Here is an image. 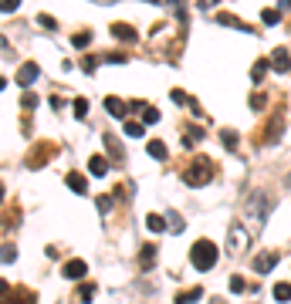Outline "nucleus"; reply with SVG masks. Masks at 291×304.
<instances>
[{
    "instance_id": "nucleus-35",
    "label": "nucleus",
    "mask_w": 291,
    "mask_h": 304,
    "mask_svg": "<svg viewBox=\"0 0 291 304\" xmlns=\"http://www.w3.org/2000/svg\"><path fill=\"white\" fill-rule=\"evenodd\" d=\"M183 226H186V223H183V216H169V230H176V233H179Z\"/></svg>"
},
{
    "instance_id": "nucleus-32",
    "label": "nucleus",
    "mask_w": 291,
    "mask_h": 304,
    "mask_svg": "<svg viewBox=\"0 0 291 304\" xmlns=\"http://www.w3.org/2000/svg\"><path fill=\"white\" fill-rule=\"evenodd\" d=\"M227 284H230V291H244V287H247V284H244V277H237V274H234V277H230Z\"/></svg>"
},
{
    "instance_id": "nucleus-19",
    "label": "nucleus",
    "mask_w": 291,
    "mask_h": 304,
    "mask_svg": "<svg viewBox=\"0 0 291 304\" xmlns=\"http://www.w3.org/2000/svg\"><path fill=\"white\" fill-rule=\"evenodd\" d=\"M200 297H203V291H200V287H193V291L176 294V304H193V301H200Z\"/></svg>"
},
{
    "instance_id": "nucleus-22",
    "label": "nucleus",
    "mask_w": 291,
    "mask_h": 304,
    "mask_svg": "<svg viewBox=\"0 0 291 304\" xmlns=\"http://www.w3.org/2000/svg\"><path fill=\"white\" fill-rule=\"evenodd\" d=\"M37 24H41L44 31H58V21L51 17V14H37Z\"/></svg>"
},
{
    "instance_id": "nucleus-20",
    "label": "nucleus",
    "mask_w": 291,
    "mask_h": 304,
    "mask_svg": "<svg viewBox=\"0 0 291 304\" xmlns=\"http://www.w3.org/2000/svg\"><path fill=\"white\" fill-rule=\"evenodd\" d=\"M105 146H109V152H112V156H115V162H122V149H119V142H115V135L112 132H105Z\"/></svg>"
},
{
    "instance_id": "nucleus-18",
    "label": "nucleus",
    "mask_w": 291,
    "mask_h": 304,
    "mask_svg": "<svg viewBox=\"0 0 291 304\" xmlns=\"http://www.w3.org/2000/svg\"><path fill=\"white\" fill-rule=\"evenodd\" d=\"M149 156H153V159H166V156H169L166 142H159V139H153V142H149Z\"/></svg>"
},
{
    "instance_id": "nucleus-10",
    "label": "nucleus",
    "mask_w": 291,
    "mask_h": 304,
    "mask_svg": "<svg viewBox=\"0 0 291 304\" xmlns=\"http://www.w3.org/2000/svg\"><path fill=\"white\" fill-rule=\"evenodd\" d=\"M68 190L71 193H78V196H85V193H88V186H85V176H81V172H68Z\"/></svg>"
},
{
    "instance_id": "nucleus-31",
    "label": "nucleus",
    "mask_w": 291,
    "mask_h": 304,
    "mask_svg": "<svg viewBox=\"0 0 291 304\" xmlns=\"http://www.w3.org/2000/svg\"><path fill=\"white\" fill-rule=\"evenodd\" d=\"M88 41H91V34H88V31L75 34V47H85V44H88Z\"/></svg>"
},
{
    "instance_id": "nucleus-3",
    "label": "nucleus",
    "mask_w": 291,
    "mask_h": 304,
    "mask_svg": "<svg viewBox=\"0 0 291 304\" xmlns=\"http://www.w3.org/2000/svg\"><path fill=\"white\" fill-rule=\"evenodd\" d=\"M271 206H274V200H271L268 193H251V200H247V213L254 216L258 223H264V216H268Z\"/></svg>"
},
{
    "instance_id": "nucleus-2",
    "label": "nucleus",
    "mask_w": 291,
    "mask_h": 304,
    "mask_svg": "<svg viewBox=\"0 0 291 304\" xmlns=\"http://www.w3.org/2000/svg\"><path fill=\"white\" fill-rule=\"evenodd\" d=\"M190 260H193L197 270H210L213 264H217V247H213L210 240H197L193 250H190Z\"/></svg>"
},
{
    "instance_id": "nucleus-38",
    "label": "nucleus",
    "mask_w": 291,
    "mask_h": 304,
    "mask_svg": "<svg viewBox=\"0 0 291 304\" xmlns=\"http://www.w3.org/2000/svg\"><path fill=\"white\" fill-rule=\"evenodd\" d=\"M105 61L109 65H125V54H105Z\"/></svg>"
},
{
    "instance_id": "nucleus-17",
    "label": "nucleus",
    "mask_w": 291,
    "mask_h": 304,
    "mask_svg": "<svg viewBox=\"0 0 291 304\" xmlns=\"http://www.w3.org/2000/svg\"><path fill=\"white\" fill-rule=\"evenodd\" d=\"M278 132H281V115H274V118H271L268 122V135H264V142H278Z\"/></svg>"
},
{
    "instance_id": "nucleus-4",
    "label": "nucleus",
    "mask_w": 291,
    "mask_h": 304,
    "mask_svg": "<svg viewBox=\"0 0 291 304\" xmlns=\"http://www.w3.org/2000/svg\"><path fill=\"white\" fill-rule=\"evenodd\" d=\"M37 75H41V68L34 65V61H27V65H21V71H17V85L31 88L34 81H37Z\"/></svg>"
},
{
    "instance_id": "nucleus-14",
    "label": "nucleus",
    "mask_w": 291,
    "mask_h": 304,
    "mask_svg": "<svg viewBox=\"0 0 291 304\" xmlns=\"http://www.w3.org/2000/svg\"><path fill=\"white\" fill-rule=\"evenodd\" d=\"M166 226H169V223H166L159 213H149V216H146V230H153V233H163Z\"/></svg>"
},
{
    "instance_id": "nucleus-6",
    "label": "nucleus",
    "mask_w": 291,
    "mask_h": 304,
    "mask_svg": "<svg viewBox=\"0 0 291 304\" xmlns=\"http://www.w3.org/2000/svg\"><path fill=\"white\" fill-rule=\"evenodd\" d=\"M105 112L112 115V118H125V112H129V105H125L122 98H115V95H109V98H105Z\"/></svg>"
},
{
    "instance_id": "nucleus-21",
    "label": "nucleus",
    "mask_w": 291,
    "mask_h": 304,
    "mask_svg": "<svg viewBox=\"0 0 291 304\" xmlns=\"http://www.w3.org/2000/svg\"><path fill=\"white\" fill-rule=\"evenodd\" d=\"M153 122H159V108L146 105V108H142V125H153Z\"/></svg>"
},
{
    "instance_id": "nucleus-27",
    "label": "nucleus",
    "mask_w": 291,
    "mask_h": 304,
    "mask_svg": "<svg viewBox=\"0 0 291 304\" xmlns=\"http://www.w3.org/2000/svg\"><path fill=\"white\" fill-rule=\"evenodd\" d=\"M71 105H75V115H78V118H85V115H88V101H85V98H75Z\"/></svg>"
},
{
    "instance_id": "nucleus-36",
    "label": "nucleus",
    "mask_w": 291,
    "mask_h": 304,
    "mask_svg": "<svg viewBox=\"0 0 291 304\" xmlns=\"http://www.w3.org/2000/svg\"><path fill=\"white\" fill-rule=\"evenodd\" d=\"M17 7H21V0H4V14H14Z\"/></svg>"
},
{
    "instance_id": "nucleus-8",
    "label": "nucleus",
    "mask_w": 291,
    "mask_h": 304,
    "mask_svg": "<svg viewBox=\"0 0 291 304\" xmlns=\"http://www.w3.org/2000/svg\"><path fill=\"white\" fill-rule=\"evenodd\" d=\"M274 264H278V254H274V250H264V254L254 260V270H258V274H268Z\"/></svg>"
},
{
    "instance_id": "nucleus-39",
    "label": "nucleus",
    "mask_w": 291,
    "mask_h": 304,
    "mask_svg": "<svg viewBox=\"0 0 291 304\" xmlns=\"http://www.w3.org/2000/svg\"><path fill=\"white\" fill-rule=\"evenodd\" d=\"M284 186H291V172H288V176H284Z\"/></svg>"
},
{
    "instance_id": "nucleus-26",
    "label": "nucleus",
    "mask_w": 291,
    "mask_h": 304,
    "mask_svg": "<svg viewBox=\"0 0 291 304\" xmlns=\"http://www.w3.org/2000/svg\"><path fill=\"white\" fill-rule=\"evenodd\" d=\"M146 129H142V122H125V135H132V139H139Z\"/></svg>"
},
{
    "instance_id": "nucleus-24",
    "label": "nucleus",
    "mask_w": 291,
    "mask_h": 304,
    "mask_svg": "<svg viewBox=\"0 0 291 304\" xmlns=\"http://www.w3.org/2000/svg\"><path fill=\"white\" fill-rule=\"evenodd\" d=\"M139 260H142L146 267H149V264L156 260V247H153V244H149V247H142V254H139Z\"/></svg>"
},
{
    "instance_id": "nucleus-23",
    "label": "nucleus",
    "mask_w": 291,
    "mask_h": 304,
    "mask_svg": "<svg viewBox=\"0 0 291 304\" xmlns=\"http://www.w3.org/2000/svg\"><path fill=\"white\" fill-rule=\"evenodd\" d=\"M220 142H224L227 149H237V132H230V129H224V132H220Z\"/></svg>"
},
{
    "instance_id": "nucleus-5",
    "label": "nucleus",
    "mask_w": 291,
    "mask_h": 304,
    "mask_svg": "<svg viewBox=\"0 0 291 304\" xmlns=\"http://www.w3.org/2000/svg\"><path fill=\"white\" fill-rule=\"evenodd\" d=\"M230 240H234V244H230V247H234V254H244V250H247V230L240 223L230 226Z\"/></svg>"
},
{
    "instance_id": "nucleus-33",
    "label": "nucleus",
    "mask_w": 291,
    "mask_h": 304,
    "mask_svg": "<svg viewBox=\"0 0 291 304\" xmlns=\"http://www.w3.org/2000/svg\"><path fill=\"white\" fill-rule=\"evenodd\" d=\"M81 68H85V71H88V75H91V71H95V68H99V57H85V61H81Z\"/></svg>"
},
{
    "instance_id": "nucleus-1",
    "label": "nucleus",
    "mask_w": 291,
    "mask_h": 304,
    "mask_svg": "<svg viewBox=\"0 0 291 304\" xmlns=\"http://www.w3.org/2000/svg\"><path fill=\"white\" fill-rule=\"evenodd\" d=\"M183 179H186V186H207V183L213 179V166L207 156H197L190 162V166L183 169Z\"/></svg>"
},
{
    "instance_id": "nucleus-28",
    "label": "nucleus",
    "mask_w": 291,
    "mask_h": 304,
    "mask_svg": "<svg viewBox=\"0 0 291 304\" xmlns=\"http://www.w3.org/2000/svg\"><path fill=\"white\" fill-rule=\"evenodd\" d=\"M200 129H186V139H183V146H193V142H197V139H200Z\"/></svg>"
},
{
    "instance_id": "nucleus-9",
    "label": "nucleus",
    "mask_w": 291,
    "mask_h": 304,
    "mask_svg": "<svg viewBox=\"0 0 291 304\" xmlns=\"http://www.w3.org/2000/svg\"><path fill=\"white\" fill-rule=\"evenodd\" d=\"M271 68H274L278 75H284V71H288V68H291V57H288V51H284V47L271 54Z\"/></svg>"
},
{
    "instance_id": "nucleus-11",
    "label": "nucleus",
    "mask_w": 291,
    "mask_h": 304,
    "mask_svg": "<svg viewBox=\"0 0 291 304\" xmlns=\"http://www.w3.org/2000/svg\"><path fill=\"white\" fill-rule=\"evenodd\" d=\"M217 21L224 24V27H237V31H251V24H244L240 17H234V14H217Z\"/></svg>"
},
{
    "instance_id": "nucleus-12",
    "label": "nucleus",
    "mask_w": 291,
    "mask_h": 304,
    "mask_svg": "<svg viewBox=\"0 0 291 304\" xmlns=\"http://www.w3.org/2000/svg\"><path fill=\"white\" fill-rule=\"evenodd\" d=\"M112 34L119 37V41H129V44H132L135 37H139V34H135L132 27H129V24H112Z\"/></svg>"
},
{
    "instance_id": "nucleus-15",
    "label": "nucleus",
    "mask_w": 291,
    "mask_h": 304,
    "mask_svg": "<svg viewBox=\"0 0 291 304\" xmlns=\"http://www.w3.org/2000/svg\"><path fill=\"white\" fill-rule=\"evenodd\" d=\"M274 301H281V304L291 301V284L288 281H278V284H274Z\"/></svg>"
},
{
    "instance_id": "nucleus-41",
    "label": "nucleus",
    "mask_w": 291,
    "mask_h": 304,
    "mask_svg": "<svg viewBox=\"0 0 291 304\" xmlns=\"http://www.w3.org/2000/svg\"><path fill=\"white\" fill-rule=\"evenodd\" d=\"M149 4H159V0H149Z\"/></svg>"
},
{
    "instance_id": "nucleus-13",
    "label": "nucleus",
    "mask_w": 291,
    "mask_h": 304,
    "mask_svg": "<svg viewBox=\"0 0 291 304\" xmlns=\"http://www.w3.org/2000/svg\"><path fill=\"white\" fill-rule=\"evenodd\" d=\"M88 172H91V176H105V172H109V162H105V156H91V159H88Z\"/></svg>"
},
{
    "instance_id": "nucleus-37",
    "label": "nucleus",
    "mask_w": 291,
    "mask_h": 304,
    "mask_svg": "<svg viewBox=\"0 0 291 304\" xmlns=\"http://www.w3.org/2000/svg\"><path fill=\"white\" fill-rule=\"evenodd\" d=\"M14 257H17V250H14V247H11V244H7V247H4V264H11V260H14Z\"/></svg>"
},
{
    "instance_id": "nucleus-29",
    "label": "nucleus",
    "mask_w": 291,
    "mask_h": 304,
    "mask_svg": "<svg viewBox=\"0 0 291 304\" xmlns=\"http://www.w3.org/2000/svg\"><path fill=\"white\" fill-rule=\"evenodd\" d=\"M261 21H264V24H278L281 14H278V11H264V14H261Z\"/></svg>"
},
{
    "instance_id": "nucleus-16",
    "label": "nucleus",
    "mask_w": 291,
    "mask_h": 304,
    "mask_svg": "<svg viewBox=\"0 0 291 304\" xmlns=\"http://www.w3.org/2000/svg\"><path fill=\"white\" fill-rule=\"evenodd\" d=\"M268 68H271V61H258V65L251 68V81H254V85H261V81H264V75H268Z\"/></svg>"
},
{
    "instance_id": "nucleus-34",
    "label": "nucleus",
    "mask_w": 291,
    "mask_h": 304,
    "mask_svg": "<svg viewBox=\"0 0 291 304\" xmlns=\"http://www.w3.org/2000/svg\"><path fill=\"white\" fill-rule=\"evenodd\" d=\"M99 210L102 213H109V210H112V196H99Z\"/></svg>"
},
{
    "instance_id": "nucleus-40",
    "label": "nucleus",
    "mask_w": 291,
    "mask_h": 304,
    "mask_svg": "<svg viewBox=\"0 0 291 304\" xmlns=\"http://www.w3.org/2000/svg\"><path fill=\"white\" fill-rule=\"evenodd\" d=\"M210 304H224V301H220V297H213V301H210Z\"/></svg>"
},
{
    "instance_id": "nucleus-7",
    "label": "nucleus",
    "mask_w": 291,
    "mask_h": 304,
    "mask_svg": "<svg viewBox=\"0 0 291 304\" xmlns=\"http://www.w3.org/2000/svg\"><path fill=\"white\" fill-rule=\"evenodd\" d=\"M88 274V264L85 260H68L65 264V277H71V281H81Z\"/></svg>"
},
{
    "instance_id": "nucleus-30",
    "label": "nucleus",
    "mask_w": 291,
    "mask_h": 304,
    "mask_svg": "<svg viewBox=\"0 0 291 304\" xmlns=\"http://www.w3.org/2000/svg\"><path fill=\"white\" fill-rule=\"evenodd\" d=\"M21 105H24V112H31V108H37V98H34V95H24Z\"/></svg>"
},
{
    "instance_id": "nucleus-25",
    "label": "nucleus",
    "mask_w": 291,
    "mask_h": 304,
    "mask_svg": "<svg viewBox=\"0 0 291 304\" xmlns=\"http://www.w3.org/2000/svg\"><path fill=\"white\" fill-rule=\"evenodd\" d=\"M91 297H95V287H91V284H81V287H78V301H85V304H88Z\"/></svg>"
}]
</instances>
